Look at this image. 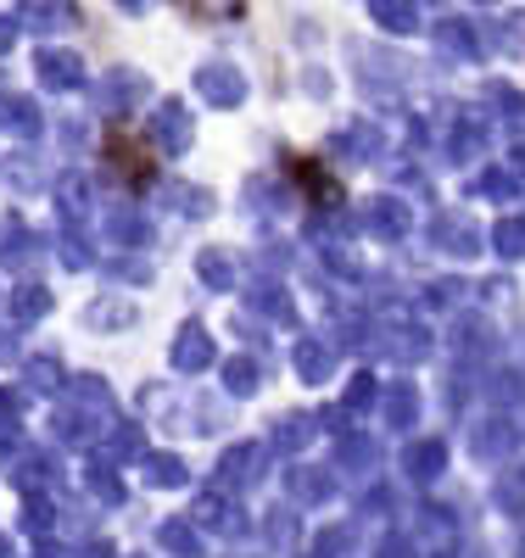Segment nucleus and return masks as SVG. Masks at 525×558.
<instances>
[{
    "label": "nucleus",
    "mask_w": 525,
    "mask_h": 558,
    "mask_svg": "<svg viewBox=\"0 0 525 558\" xmlns=\"http://www.w3.org/2000/svg\"><path fill=\"white\" fill-rule=\"evenodd\" d=\"M374 17L386 23V28H408L414 23V7H408V0H374Z\"/></svg>",
    "instance_id": "2"
},
{
    "label": "nucleus",
    "mask_w": 525,
    "mask_h": 558,
    "mask_svg": "<svg viewBox=\"0 0 525 558\" xmlns=\"http://www.w3.org/2000/svg\"><path fill=\"white\" fill-rule=\"evenodd\" d=\"M73 57H45V78H51V84H73Z\"/></svg>",
    "instance_id": "4"
},
{
    "label": "nucleus",
    "mask_w": 525,
    "mask_h": 558,
    "mask_svg": "<svg viewBox=\"0 0 525 558\" xmlns=\"http://www.w3.org/2000/svg\"><path fill=\"white\" fill-rule=\"evenodd\" d=\"M7 45H12V28H7V23H0V51H7Z\"/></svg>",
    "instance_id": "5"
},
{
    "label": "nucleus",
    "mask_w": 525,
    "mask_h": 558,
    "mask_svg": "<svg viewBox=\"0 0 525 558\" xmlns=\"http://www.w3.org/2000/svg\"><path fill=\"white\" fill-rule=\"evenodd\" d=\"M28 17H39V23H73V7H62V0H28Z\"/></svg>",
    "instance_id": "3"
},
{
    "label": "nucleus",
    "mask_w": 525,
    "mask_h": 558,
    "mask_svg": "<svg viewBox=\"0 0 525 558\" xmlns=\"http://www.w3.org/2000/svg\"><path fill=\"white\" fill-rule=\"evenodd\" d=\"M202 89H207L213 101H235V96H241V78L224 73V68H213V73H202Z\"/></svg>",
    "instance_id": "1"
}]
</instances>
